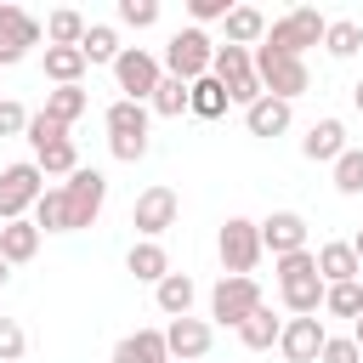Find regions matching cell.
Returning <instances> with one entry per match:
<instances>
[{
  "label": "cell",
  "instance_id": "obj_1",
  "mask_svg": "<svg viewBox=\"0 0 363 363\" xmlns=\"http://www.w3.org/2000/svg\"><path fill=\"white\" fill-rule=\"evenodd\" d=\"M323 278H318V250H301V255H284L278 261V295L295 318H318L323 312Z\"/></svg>",
  "mask_w": 363,
  "mask_h": 363
},
{
  "label": "cell",
  "instance_id": "obj_2",
  "mask_svg": "<svg viewBox=\"0 0 363 363\" xmlns=\"http://www.w3.org/2000/svg\"><path fill=\"white\" fill-rule=\"evenodd\" d=\"M323 34H329V17L323 11H312V6H295V11H284V17H272L267 23V51H284V57H301L306 45H323Z\"/></svg>",
  "mask_w": 363,
  "mask_h": 363
},
{
  "label": "cell",
  "instance_id": "obj_3",
  "mask_svg": "<svg viewBox=\"0 0 363 363\" xmlns=\"http://www.w3.org/2000/svg\"><path fill=\"white\" fill-rule=\"evenodd\" d=\"M102 125H108V147H113V159L136 164V159L147 153V102L119 96V102L102 113Z\"/></svg>",
  "mask_w": 363,
  "mask_h": 363
},
{
  "label": "cell",
  "instance_id": "obj_4",
  "mask_svg": "<svg viewBox=\"0 0 363 363\" xmlns=\"http://www.w3.org/2000/svg\"><path fill=\"white\" fill-rule=\"evenodd\" d=\"M210 74L227 85V102H238V108H255L267 96L261 79H255V51H244V45H216V68Z\"/></svg>",
  "mask_w": 363,
  "mask_h": 363
},
{
  "label": "cell",
  "instance_id": "obj_5",
  "mask_svg": "<svg viewBox=\"0 0 363 363\" xmlns=\"http://www.w3.org/2000/svg\"><path fill=\"white\" fill-rule=\"evenodd\" d=\"M255 79H261V91L278 96V102H295V96L312 85L306 57H284V51H267V45H255Z\"/></svg>",
  "mask_w": 363,
  "mask_h": 363
},
{
  "label": "cell",
  "instance_id": "obj_6",
  "mask_svg": "<svg viewBox=\"0 0 363 363\" xmlns=\"http://www.w3.org/2000/svg\"><path fill=\"white\" fill-rule=\"evenodd\" d=\"M216 68V45H210V34L204 28H176L170 34V45H164V74H176V79H204Z\"/></svg>",
  "mask_w": 363,
  "mask_h": 363
},
{
  "label": "cell",
  "instance_id": "obj_7",
  "mask_svg": "<svg viewBox=\"0 0 363 363\" xmlns=\"http://www.w3.org/2000/svg\"><path fill=\"white\" fill-rule=\"evenodd\" d=\"M216 250H221V267H227V278H250V272H255V261H261V221L227 216V221H221V238H216Z\"/></svg>",
  "mask_w": 363,
  "mask_h": 363
},
{
  "label": "cell",
  "instance_id": "obj_8",
  "mask_svg": "<svg viewBox=\"0 0 363 363\" xmlns=\"http://www.w3.org/2000/svg\"><path fill=\"white\" fill-rule=\"evenodd\" d=\"M40 193H45V170H40L34 159L6 164V170H0V221H23V216L40 204Z\"/></svg>",
  "mask_w": 363,
  "mask_h": 363
},
{
  "label": "cell",
  "instance_id": "obj_9",
  "mask_svg": "<svg viewBox=\"0 0 363 363\" xmlns=\"http://www.w3.org/2000/svg\"><path fill=\"white\" fill-rule=\"evenodd\" d=\"M62 199H68V233H79V227H91V221L102 216V204H108V176L91 170V164H79V170L62 182Z\"/></svg>",
  "mask_w": 363,
  "mask_h": 363
},
{
  "label": "cell",
  "instance_id": "obj_10",
  "mask_svg": "<svg viewBox=\"0 0 363 363\" xmlns=\"http://www.w3.org/2000/svg\"><path fill=\"white\" fill-rule=\"evenodd\" d=\"M267 301H261V284L255 278H221L216 289H210V318L216 323H227V329H238L250 312H261Z\"/></svg>",
  "mask_w": 363,
  "mask_h": 363
},
{
  "label": "cell",
  "instance_id": "obj_11",
  "mask_svg": "<svg viewBox=\"0 0 363 363\" xmlns=\"http://www.w3.org/2000/svg\"><path fill=\"white\" fill-rule=\"evenodd\" d=\"M113 79H119V91H125L130 102H147V96L159 91L164 68H159V57H153V51H142V45H125V51H119V62H113Z\"/></svg>",
  "mask_w": 363,
  "mask_h": 363
},
{
  "label": "cell",
  "instance_id": "obj_12",
  "mask_svg": "<svg viewBox=\"0 0 363 363\" xmlns=\"http://www.w3.org/2000/svg\"><path fill=\"white\" fill-rule=\"evenodd\" d=\"M176 216H182V199H176L170 187H147V193H136V204H130V227H136L142 238H153V244H159V233L176 227Z\"/></svg>",
  "mask_w": 363,
  "mask_h": 363
},
{
  "label": "cell",
  "instance_id": "obj_13",
  "mask_svg": "<svg viewBox=\"0 0 363 363\" xmlns=\"http://www.w3.org/2000/svg\"><path fill=\"white\" fill-rule=\"evenodd\" d=\"M40 34H45V23H40V17H28L23 6H0V68L23 62V57H28V45H40Z\"/></svg>",
  "mask_w": 363,
  "mask_h": 363
},
{
  "label": "cell",
  "instance_id": "obj_14",
  "mask_svg": "<svg viewBox=\"0 0 363 363\" xmlns=\"http://www.w3.org/2000/svg\"><path fill=\"white\" fill-rule=\"evenodd\" d=\"M261 250H272V261L301 255V250H306V216H295V210H272V216L261 221Z\"/></svg>",
  "mask_w": 363,
  "mask_h": 363
},
{
  "label": "cell",
  "instance_id": "obj_15",
  "mask_svg": "<svg viewBox=\"0 0 363 363\" xmlns=\"http://www.w3.org/2000/svg\"><path fill=\"white\" fill-rule=\"evenodd\" d=\"M210 340H216V329H210L204 318H170V323H164L170 363H199V357L210 352Z\"/></svg>",
  "mask_w": 363,
  "mask_h": 363
},
{
  "label": "cell",
  "instance_id": "obj_16",
  "mask_svg": "<svg viewBox=\"0 0 363 363\" xmlns=\"http://www.w3.org/2000/svg\"><path fill=\"white\" fill-rule=\"evenodd\" d=\"M323 318H289L284 323V335H278V352L289 357V363H318V352H323Z\"/></svg>",
  "mask_w": 363,
  "mask_h": 363
},
{
  "label": "cell",
  "instance_id": "obj_17",
  "mask_svg": "<svg viewBox=\"0 0 363 363\" xmlns=\"http://www.w3.org/2000/svg\"><path fill=\"white\" fill-rule=\"evenodd\" d=\"M318 278H323V284H352V278H363V261H357L352 238L318 244Z\"/></svg>",
  "mask_w": 363,
  "mask_h": 363
},
{
  "label": "cell",
  "instance_id": "obj_18",
  "mask_svg": "<svg viewBox=\"0 0 363 363\" xmlns=\"http://www.w3.org/2000/svg\"><path fill=\"white\" fill-rule=\"evenodd\" d=\"M301 153H306L312 164H335V159L346 153V125H340V119H318V125L301 136Z\"/></svg>",
  "mask_w": 363,
  "mask_h": 363
},
{
  "label": "cell",
  "instance_id": "obj_19",
  "mask_svg": "<svg viewBox=\"0 0 363 363\" xmlns=\"http://www.w3.org/2000/svg\"><path fill=\"white\" fill-rule=\"evenodd\" d=\"M113 363H170V346H164V329H136L113 346Z\"/></svg>",
  "mask_w": 363,
  "mask_h": 363
},
{
  "label": "cell",
  "instance_id": "obj_20",
  "mask_svg": "<svg viewBox=\"0 0 363 363\" xmlns=\"http://www.w3.org/2000/svg\"><path fill=\"white\" fill-rule=\"evenodd\" d=\"M289 119H295V102H278V96H261L255 108H244L250 136H284V130H289Z\"/></svg>",
  "mask_w": 363,
  "mask_h": 363
},
{
  "label": "cell",
  "instance_id": "obj_21",
  "mask_svg": "<svg viewBox=\"0 0 363 363\" xmlns=\"http://www.w3.org/2000/svg\"><path fill=\"white\" fill-rule=\"evenodd\" d=\"M0 255H6L11 267H23V261H34V255H40V227H34V216H23V221H6V227H0Z\"/></svg>",
  "mask_w": 363,
  "mask_h": 363
},
{
  "label": "cell",
  "instance_id": "obj_22",
  "mask_svg": "<svg viewBox=\"0 0 363 363\" xmlns=\"http://www.w3.org/2000/svg\"><path fill=\"white\" fill-rule=\"evenodd\" d=\"M221 28H227V45H244V51H255V45L267 40V17H261L255 6H233Z\"/></svg>",
  "mask_w": 363,
  "mask_h": 363
},
{
  "label": "cell",
  "instance_id": "obj_23",
  "mask_svg": "<svg viewBox=\"0 0 363 363\" xmlns=\"http://www.w3.org/2000/svg\"><path fill=\"white\" fill-rule=\"evenodd\" d=\"M125 267L142 278V284H164L170 278V255H164V244H153V238H142V244H130V255H125Z\"/></svg>",
  "mask_w": 363,
  "mask_h": 363
},
{
  "label": "cell",
  "instance_id": "obj_24",
  "mask_svg": "<svg viewBox=\"0 0 363 363\" xmlns=\"http://www.w3.org/2000/svg\"><path fill=\"white\" fill-rule=\"evenodd\" d=\"M85 68H91V62H85L79 45H45V79H51V85H79Z\"/></svg>",
  "mask_w": 363,
  "mask_h": 363
},
{
  "label": "cell",
  "instance_id": "obj_25",
  "mask_svg": "<svg viewBox=\"0 0 363 363\" xmlns=\"http://www.w3.org/2000/svg\"><path fill=\"white\" fill-rule=\"evenodd\" d=\"M193 295H199V289H193L187 272H170L164 284H153V301H159L164 318H187V312H193Z\"/></svg>",
  "mask_w": 363,
  "mask_h": 363
},
{
  "label": "cell",
  "instance_id": "obj_26",
  "mask_svg": "<svg viewBox=\"0 0 363 363\" xmlns=\"http://www.w3.org/2000/svg\"><path fill=\"white\" fill-rule=\"evenodd\" d=\"M147 108H153L159 119H176V113H187V108H193V85H187V79H176V74H164V79H159V91L147 96Z\"/></svg>",
  "mask_w": 363,
  "mask_h": 363
},
{
  "label": "cell",
  "instance_id": "obj_27",
  "mask_svg": "<svg viewBox=\"0 0 363 363\" xmlns=\"http://www.w3.org/2000/svg\"><path fill=\"white\" fill-rule=\"evenodd\" d=\"M278 335H284V323H278L267 306H261V312H250V318L238 323V340H244L250 352H272V346H278Z\"/></svg>",
  "mask_w": 363,
  "mask_h": 363
},
{
  "label": "cell",
  "instance_id": "obj_28",
  "mask_svg": "<svg viewBox=\"0 0 363 363\" xmlns=\"http://www.w3.org/2000/svg\"><path fill=\"white\" fill-rule=\"evenodd\" d=\"M85 108H91V91H79V85H57V91H45V113H51L57 125H74Z\"/></svg>",
  "mask_w": 363,
  "mask_h": 363
},
{
  "label": "cell",
  "instance_id": "obj_29",
  "mask_svg": "<svg viewBox=\"0 0 363 363\" xmlns=\"http://www.w3.org/2000/svg\"><path fill=\"white\" fill-rule=\"evenodd\" d=\"M85 28H91V23H85L74 6H57V11L45 17V40H51V45H79V40H85Z\"/></svg>",
  "mask_w": 363,
  "mask_h": 363
},
{
  "label": "cell",
  "instance_id": "obj_30",
  "mask_svg": "<svg viewBox=\"0 0 363 363\" xmlns=\"http://www.w3.org/2000/svg\"><path fill=\"white\" fill-rule=\"evenodd\" d=\"M79 51H85V62H108V68H113L125 45H119V34H113L108 23H91V28H85V40H79Z\"/></svg>",
  "mask_w": 363,
  "mask_h": 363
},
{
  "label": "cell",
  "instance_id": "obj_31",
  "mask_svg": "<svg viewBox=\"0 0 363 363\" xmlns=\"http://www.w3.org/2000/svg\"><path fill=\"white\" fill-rule=\"evenodd\" d=\"M323 312H335V318H363V278H352V284H329L323 289Z\"/></svg>",
  "mask_w": 363,
  "mask_h": 363
},
{
  "label": "cell",
  "instance_id": "obj_32",
  "mask_svg": "<svg viewBox=\"0 0 363 363\" xmlns=\"http://www.w3.org/2000/svg\"><path fill=\"white\" fill-rule=\"evenodd\" d=\"M193 113H199V119H221V113H227V85H221L216 74L193 79Z\"/></svg>",
  "mask_w": 363,
  "mask_h": 363
},
{
  "label": "cell",
  "instance_id": "obj_33",
  "mask_svg": "<svg viewBox=\"0 0 363 363\" xmlns=\"http://www.w3.org/2000/svg\"><path fill=\"white\" fill-rule=\"evenodd\" d=\"M34 227H40V233H68V199H62V187H45V193H40Z\"/></svg>",
  "mask_w": 363,
  "mask_h": 363
},
{
  "label": "cell",
  "instance_id": "obj_34",
  "mask_svg": "<svg viewBox=\"0 0 363 363\" xmlns=\"http://www.w3.org/2000/svg\"><path fill=\"white\" fill-rule=\"evenodd\" d=\"M357 45H363V23L335 17V23H329V34H323V51H329V57H352Z\"/></svg>",
  "mask_w": 363,
  "mask_h": 363
},
{
  "label": "cell",
  "instance_id": "obj_35",
  "mask_svg": "<svg viewBox=\"0 0 363 363\" xmlns=\"http://www.w3.org/2000/svg\"><path fill=\"white\" fill-rule=\"evenodd\" d=\"M335 193H346V199L363 193V147H346L335 159Z\"/></svg>",
  "mask_w": 363,
  "mask_h": 363
},
{
  "label": "cell",
  "instance_id": "obj_36",
  "mask_svg": "<svg viewBox=\"0 0 363 363\" xmlns=\"http://www.w3.org/2000/svg\"><path fill=\"white\" fill-rule=\"evenodd\" d=\"M51 142H68V125H57L45 108H40V113H28V147H34V153H45Z\"/></svg>",
  "mask_w": 363,
  "mask_h": 363
},
{
  "label": "cell",
  "instance_id": "obj_37",
  "mask_svg": "<svg viewBox=\"0 0 363 363\" xmlns=\"http://www.w3.org/2000/svg\"><path fill=\"white\" fill-rule=\"evenodd\" d=\"M34 164H40L45 176H74V170H79V153H74V142H51L45 153H34Z\"/></svg>",
  "mask_w": 363,
  "mask_h": 363
},
{
  "label": "cell",
  "instance_id": "obj_38",
  "mask_svg": "<svg viewBox=\"0 0 363 363\" xmlns=\"http://www.w3.org/2000/svg\"><path fill=\"white\" fill-rule=\"evenodd\" d=\"M119 23L125 28H153L159 23V0H119Z\"/></svg>",
  "mask_w": 363,
  "mask_h": 363
},
{
  "label": "cell",
  "instance_id": "obj_39",
  "mask_svg": "<svg viewBox=\"0 0 363 363\" xmlns=\"http://www.w3.org/2000/svg\"><path fill=\"white\" fill-rule=\"evenodd\" d=\"M318 363H363V352H357V340H352V335H329V340H323V352H318Z\"/></svg>",
  "mask_w": 363,
  "mask_h": 363
},
{
  "label": "cell",
  "instance_id": "obj_40",
  "mask_svg": "<svg viewBox=\"0 0 363 363\" xmlns=\"http://www.w3.org/2000/svg\"><path fill=\"white\" fill-rule=\"evenodd\" d=\"M23 346H28L23 323H17V318H0V363H17V357H23Z\"/></svg>",
  "mask_w": 363,
  "mask_h": 363
},
{
  "label": "cell",
  "instance_id": "obj_41",
  "mask_svg": "<svg viewBox=\"0 0 363 363\" xmlns=\"http://www.w3.org/2000/svg\"><path fill=\"white\" fill-rule=\"evenodd\" d=\"M0 136H28V108L0 96Z\"/></svg>",
  "mask_w": 363,
  "mask_h": 363
},
{
  "label": "cell",
  "instance_id": "obj_42",
  "mask_svg": "<svg viewBox=\"0 0 363 363\" xmlns=\"http://www.w3.org/2000/svg\"><path fill=\"white\" fill-rule=\"evenodd\" d=\"M187 11H193V28H199V23H227L233 6L227 0H187Z\"/></svg>",
  "mask_w": 363,
  "mask_h": 363
},
{
  "label": "cell",
  "instance_id": "obj_43",
  "mask_svg": "<svg viewBox=\"0 0 363 363\" xmlns=\"http://www.w3.org/2000/svg\"><path fill=\"white\" fill-rule=\"evenodd\" d=\"M352 108H357V113H363V79H357V85H352Z\"/></svg>",
  "mask_w": 363,
  "mask_h": 363
},
{
  "label": "cell",
  "instance_id": "obj_44",
  "mask_svg": "<svg viewBox=\"0 0 363 363\" xmlns=\"http://www.w3.org/2000/svg\"><path fill=\"white\" fill-rule=\"evenodd\" d=\"M6 278H11V261H6V255H0V289H6Z\"/></svg>",
  "mask_w": 363,
  "mask_h": 363
},
{
  "label": "cell",
  "instance_id": "obj_45",
  "mask_svg": "<svg viewBox=\"0 0 363 363\" xmlns=\"http://www.w3.org/2000/svg\"><path fill=\"white\" fill-rule=\"evenodd\" d=\"M352 250H357V261H363V227H357V233H352Z\"/></svg>",
  "mask_w": 363,
  "mask_h": 363
},
{
  "label": "cell",
  "instance_id": "obj_46",
  "mask_svg": "<svg viewBox=\"0 0 363 363\" xmlns=\"http://www.w3.org/2000/svg\"><path fill=\"white\" fill-rule=\"evenodd\" d=\"M352 340H357V352H363V318H357V323H352Z\"/></svg>",
  "mask_w": 363,
  "mask_h": 363
},
{
  "label": "cell",
  "instance_id": "obj_47",
  "mask_svg": "<svg viewBox=\"0 0 363 363\" xmlns=\"http://www.w3.org/2000/svg\"><path fill=\"white\" fill-rule=\"evenodd\" d=\"M0 227H6V221H0Z\"/></svg>",
  "mask_w": 363,
  "mask_h": 363
}]
</instances>
